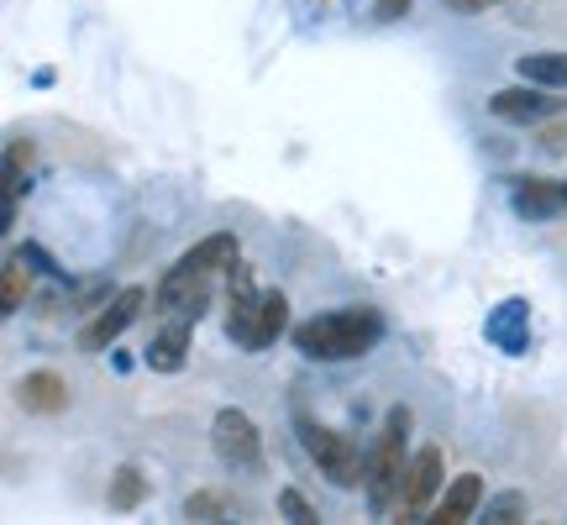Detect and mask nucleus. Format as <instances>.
<instances>
[{"mask_svg":"<svg viewBox=\"0 0 567 525\" xmlns=\"http://www.w3.org/2000/svg\"><path fill=\"white\" fill-rule=\"evenodd\" d=\"M243 262V247L231 231H216L184 253L158 284V316L163 321H200V310L210 305V289L231 279V268Z\"/></svg>","mask_w":567,"mask_h":525,"instance_id":"obj_1","label":"nucleus"},{"mask_svg":"<svg viewBox=\"0 0 567 525\" xmlns=\"http://www.w3.org/2000/svg\"><path fill=\"white\" fill-rule=\"evenodd\" d=\"M436 488H442V452H436V446H421V452L410 457V473H405V484H400L394 515H421Z\"/></svg>","mask_w":567,"mask_h":525,"instance_id":"obj_8","label":"nucleus"},{"mask_svg":"<svg viewBox=\"0 0 567 525\" xmlns=\"http://www.w3.org/2000/svg\"><path fill=\"white\" fill-rule=\"evenodd\" d=\"M384 337V316L373 305H347V310H326L316 321L295 326V347L316 363H347L373 352V342Z\"/></svg>","mask_w":567,"mask_h":525,"instance_id":"obj_2","label":"nucleus"},{"mask_svg":"<svg viewBox=\"0 0 567 525\" xmlns=\"http://www.w3.org/2000/svg\"><path fill=\"white\" fill-rule=\"evenodd\" d=\"M520 509H526V500H520V494H505V500H494V505H488V521H515Z\"/></svg>","mask_w":567,"mask_h":525,"instance_id":"obj_19","label":"nucleus"},{"mask_svg":"<svg viewBox=\"0 0 567 525\" xmlns=\"http://www.w3.org/2000/svg\"><path fill=\"white\" fill-rule=\"evenodd\" d=\"M210 442H216V457L231 467H258L264 463V436L247 410H221L216 425H210Z\"/></svg>","mask_w":567,"mask_h":525,"instance_id":"obj_5","label":"nucleus"},{"mask_svg":"<svg viewBox=\"0 0 567 525\" xmlns=\"http://www.w3.org/2000/svg\"><path fill=\"white\" fill-rule=\"evenodd\" d=\"M284 326H289V300H284L279 289H264L258 316H252V326H247L243 347H247V352H264V347H274L284 337Z\"/></svg>","mask_w":567,"mask_h":525,"instance_id":"obj_9","label":"nucleus"},{"mask_svg":"<svg viewBox=\"0 0 567 525\" xmlns=\"http://www.w3.org/2000/svg\"><path fill=\"white\" fill-rule=\"evenodd\" d=\"M142 494H147V478H142L137 467H122V473L111 478V509H137Z\"/></svg>","mask_w":567,"mask_h":525,"instance_id":"obj_17","label":"nucleus"},{"mask_svg":"<svg viewBox=\"0 0 567 525\" xmlns=\"http://www.w3.org/2000/svg\"><path fill=\"white\" fill-rule=\"evenodd\" d=\"M17 394H21V410H32V415H59L63 404H69V384H63L53 368H38V373H27Z\"/></svg>","mask_w":567,"mask_h":525,"instance_id":"obj_10","label":"nucleus"},{"mask_svg":"<svg viewBox=\"0 0 567 525\" xmlns=\"http://www.w3.org/2000/svg\"><path fill=\"white\" fill-rule=\"evenodd\" d=\"M478 500H484V484H478V473H463V478H452V488H446L442 500H436V509H431V525H463L473 509H478Z\"/></svg>","mask_w":567,"mask_h":525,"instance_id":"obj_12","label":"nucleus"},{"mask_svg":"<svg viewBox=\"0 0 567 525\" xmlns=\"http://www.w3.org/2000/svg\"><path fill=\"white\" fill-rule=\"evenodd\" d=\"M405 436H410V410L405 404H394L384 415V431H379V446L368 452V500H373V509L379 515H389L394 509V500H400V484H405Z\"/></svg>","mask_w":567,"mask_h":525,"instance_id":"obj_3","label":"nucleus"},{"mask_svg":"<svg viewBox=\"0 0 567 525\" xmlns=\"http://www.w3.org/2000/svg\"><path fill=\"white\" fill-rule=\"evenodd\" d=\"M515 69H520V80H530V84L567 90V53H526Z\"/></svg>","mask_w":567,"mask_h":525,"instance_id":"obj_14","label":"nucleus"},{"mask_svg":"<svg viewBox=\"0 0 567 525\" xmlns=\"http://www.w3.org/2000/svg\"><path fill=\"white\" fill-rule=\"evenodd\" d=\"M279 509H284V515H295V521H316V509L305 505L295 488H284V494H279Z\"/></svg>","mask_w":567,"mask_h":525,"instance_id":"obj_20","label":"nucleus"},{"mask_svg":"<svg viewBox=\"0 0 567 525\" xmlns=\"http://www.w3.org/2000/svg\"><path fill=\"white\" fill-rule=\"evenodd\" d=\"M515 210L530 216V222H547V216H563L567 210V184L557 179H526L515 189Z\"/></svg>","mask_w":567,"mask_h":525,"instance_id":"obj_11","label":"nucleus"},{"mask_svg":"<svg viewBox=\"0 0 567 525\" xmlns=\"http://www.w3.org/2000/svg\"><path fill=\"white\" fill-rule=\"evenodd\" d=\"M189 326L195 321H168L147 342V368H158V373H179L184 368V352H189Z\"/></svg>","mask_w":567,"mask_h":525,"instance_id":"obj_13","label":"nucleus"},{"mask_svg":"<svg viewBox=\"0 0 567 525\" xmlns=\"http://www.w3.org/2000/svg\"><path fill=\"white\" fill-rule=\"evenodd\" d=\"M27 295H32V268H27V253H11V258H6V295H0L6 316H17L21 305H27Z\"/></svg>","mask_w":567,"mask_h":525,"instance_id":"obj_16","label":"nucleus"},{"mask_svg":"<svg viewBox=\"0 0 567 525\" xmlns=\"http://www.w3.org/2000/svg\"><path fill=\"white\" fill-rule=\"evenodd\" d=\"M520 326H526V305L509 300L505 310H499V316L488 321V337L505 347V352H520V347H526V331H520Z\"/></svg>","mask_w":567,"mask_h":525,"instance_id":"obj_15","label":"nucleus"},{"mask_svg":"<svg viewBox=\"0 0 567 525\" xmlns=\"http://www.w3.org/2000/svg\"><path fill=\"white\" fill-rule=\"evenodd\" d=\"M488 111L499 116V122H547V116H557L563 111V101L551 95V84H515V90H499V95H488Z\"/></svg>","mask_w":567,"mask_h":525,"instance_id":"obj_7","label":"nucleus"},{"mask_svg":"<svg viewBox=\"0 0 567 525\" xmlns=\"http://www.w3.org/2000/svg\"><path fill=\"white\" fill-rule=\"evenodd\" d=\"M300 442L305 452H310V463L321 467V478H331L337 488H358L368 484V457L358 442H347L342 431H331V425L310 421V415H300Z\"/></svg>","mask_w":567,"mask_h":525,"instance_id":"obj_4","label":"nucleus"},{"mask_svg":"<svg viewBox=\"0 0 567 525\" xmlns=\"http://www.w3.org/2000/svg\"><path fill=\"white\" fill-rule=\"evenodd\" d=\"M452 11H488V6H499V0H446Z\"/></svg>","mask_w":567,"mask_h":525,"instance_id":"obj_22","label":"nucleus"},{"mask_svg":"<svg viewBox=\"0 0 567 525\" xmlns=\"http://www.w3.org/2000/svg\"><path fill=\"white\" fill-rule=\"evenodd\" d=\"M415 0H379V21H400Z\"/></svg>","mask_w":567,"mask_h":525,"instance_id":"obj_21","label":"nucleus"},{"mask_svg":"<svg viewBox=\"0 0 567 525\" xmlns=\"http://www.w3.org/2000/svg\"><path fill=\"white\" fill-rule=\"evenodd\" d=\"M142 305H147V295H142V289H122L116 300H105L101 310H95V321L80 331V347H84V352H105V347L116 342L126 326L142 316Z\"/></svg>","mask_w":567,"mask_h":525,"instance_id":"obj_6","label":"nucleus"},{"mask_svg":"<svg viewBox=\"0 0 567 525\" xmlns=\"http://www.w3.org/2000/svg\"><path fill=\"white\" fill-rule=\"evenodd\" d=\"M184 515H189V521H221V500H216V494H195V500L184 505Z\"/></svg>","mask_w":567,"mask_h":525,"instance_id":"obj_18","label":"nucleus"}]
</instances>
